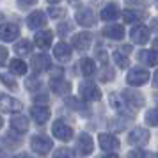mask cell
<instances>
[{"mask_svg": "<svg viewBox=\"0 0 158 158\" xmlns=\"http://www.w3.org/2000/svg\"><path fill=\"white\" fill-rule=\"evenodd\" d=\"M149 80V71L148 69H144V68H131L126 75V82H128L131 87H140L144 85L146 82Z\"/></svg>", "mask_w": 158, "mask_h": 158, "instance_id": "obj_1", "label": "cell"}, {"mask_svg": "<svg viewBox=\"0 0 158 158\" xmlns=\"http://www.w3.org/2000/svg\"><path fill=\"white\" fill-rule=\"evenodd\" d=\"M78 93L84 101H100V98H101L100 87L96 85L94 82H84V84H80Z\"/></svg>", "mask_w": 158, "mask_h": 158, "instance_id": "obj_2", "label": "cell"}, {"mask_svg": "<svg viewBox=\"0 0 158 158\" xmlns=\"http://www.w3.org/2000/svg\"><path fill=\"white\" fill-rule=\"evenodd\" d=\"M30 148H32V151L37 153V155H46V153L52 151L53 142L44 135H34L30 139Z\"/></svg>", "mask_w": 158, "mask_h": 158, "instance_id": "obj_3", "label": "cell"}, {"mask_svg": "<svg viewBox=\"0 0 158 158\" xmlns=\"http://www.w3.org/2000/svg\"><path fill=\"white\" fill-rule=\"evenodd\" d=\"M22 101H18L16 98L9 96V94L0 93V112H7V114H13V112H22Z\"/></svg>", "mask_w": 158, "mask_h": 158, "instance_id": "obj_4", "label": "cell"}, {"mask_svg": "<svg viewBox=\"0 0 158 158\" xmlns=\"http://www.w3.org/2000/svg\"><path fill=\"white\" fill-rule=\"evenodd\" d=\"M128 142L131 144V146H137V148H142V146H146V144L149 142V131L146 128H135L131 130L128 133Z\"/></svg>", "mask_w": 158, "mask_h": 158, "instance_id": "obj_5", "label": "cell"}, {"mask_svg": "<svg viewBox=\"0 0 158 158\" xmlns=\"http://www.w3.org/2000/svg\"><path fill=\"white\" fill-rule=\"evenodd\" d=\"M52 133L55 135V139H59V140H69L73 137V128L68 124V123L64 121H55L53 123V126H52Z\"/></svg>", "mask_w": 158, "mask_h": 158, "instance_id": "obj_6", "label": "cell"}, {"mask_svg": "<svg viewBox=\"0 0 158 158\" xmlns=\"http://www.w3.org/2000/svg\"><path fill=\"white\" fill-rule=\"evenodd\" d=\"M98 144H100V148L103 151H107V153H114V151L119 149V140L115 139L112 133H100L98 135Z\"/></svg>", "mask_w": 158, "mask_h": 158, "instance_id": "obj_7", "label": "cell"}, {"mask_svg": "<svg viewBox=\"0 0 158 158\" xmlns=\"http://www.w3.org/2000/svg\"><path fill=\"white\" fill-rule=\"evenodd\" d=\"M50 87L55 94H60V96H66L68 93H71V84L66 78H62V75H57V77H52L50 78Z\"/></svg>", "mask_w": 158, "mask_h": 158, "instance_id": "obj_8", "label": "cell"}, {"mask_svg": "<svg viewBox=\"0 0 158 158\" xmlns=\"http://www.w3.org/2000/svg\"><path fill=\"white\" fill-rule=\"evenodd\" d=\"M130 37H131V41L135 44H146L149 41V29L146 25H142V23H139V25H135L131 29Z\"/></svg>", "mask_w": 158, "mask_h": 158, "instance_id": "obj_9", "label": "cell"}, {"mask_svg": "<svg viewBox=\"0 0 158 158\" xmlns=\"http://www.w3.org/2000/svg\"><path fill=\"white\" fill-rule=\"evenodd\" d=\"M91 43H93V36H91L89 32H78V34H75V36H73V39H71L73 48H77L78 52L89 50Z\"/></svg>", "mask_w": 158, "mask_h": 158, "instance_id": "obj_10", "label": "cell"}, {"mask_svg": "<svg viewBox=\"0 0 158 158\" xmlns=\"http://www.w3.org/2000/svg\"><path fill=\"white\" fill-rule=\"evenodd\" d=\"M123 98L128 101V105L131 108H140V107H144V103H146L144 96L139 93V91H135V89H124V91H123Z\"/></svg>", "mask_w": 158, "mask_h": 158, "instance_id": "obj_11", "label": "cell"}, {"mask_svg": "<svg viewBox=\"0 0 158 158\" xmlns=\"http://www.w3.org/2000/svg\"><path fill=\"white\" fill-rule=\"evenodd\" d=\"M77 149L82 156H89L94 149V142H93V137L89 133H82L77 140Z\"/></svg>", "mask_w": 158, "mask_h": 158, "instance_id": "obj_12", "label": "cell"}, {"mask_svg": "<svg viewBox=\"0 0 158 158\" xmlns=\"http://www.w3.org/2000/svg\"><path fill=\"white\" fill-rule=\"evenodd\" d=\"M75 20H77V23L82 25V27H93L94 22H96V16H94L93 9L84 7V9H78V11H77Z\"/></svg>", "mask_w": 158, "mask_h": 158, "instance_id": "obj_13", "label": "cell"}, {"mask_svg": "<svg viewBox=\"0 0 158 158\" xmlns=\"http://www.w3.org/2000/svg\"><path fill=\"white\" fill-rule=\"evenodd\" d=\"M20 36V27L16 23H4L0 25V39L2 41H15Z\"/></svg>", "mask_w": 158, "mask_h": 158, "instance_id": "obj_14", "label": "cell"}, {"mask_svg": "<svg viewBox=\"0 0 158 158\" xmlns=\"http://www.w3.org/2000/svg\"><path fill=\"white\" fill-rule=\"evenodd\" d=\"M30 66H32V69L36 73L48 71L52 68V59L48 57V55H44V53H39V55H34V57H32Z\"/></svg>", "mask_w": 158, "mask_h": 158, "instance_id": "obj_15", "label": "cell"}, {"mask_svg": "<svg viewBox=\"0 0 158 158\" xmlns=\"http://www.w3.org/2000/svg\"><path fill=\"white\" fill-rule=\"evenodd\" d=\"M30 128V123H29V117L23 114H16L11 117V130L16 131V133H25L27 130Z\"/></svg>", "mask_w": 158, "mask_h": 158, "instance_id": "obj_16", "label": "cell"}, {"mask_svg": "<svg viewBox=\"0 0 158 158\" xmlns=\"http://www.w3.org/2000/svg\"><path fill=\"white\" fill-rule=\"evenodd\" d=\"M30 115L37 124H44V123L50 119V108L44 107V105H34L30 108Z\"/></svg>", "mask_w": 158, "mask_h": 158, "instance_id": "obj_17", "label": "cell"}, {"mask_svg": "<svg viewBox=\"0 0 158 158\" xmlns=\"http://www.w3.org/2000/svg\"><path fill=\"white\" fill-rule=\"evenodd\" d=\"M46 25V15H44L43 11H34V13H30L27 16V27L32 30L36 29H41Z\"/></svg>", "mask_w": 158, "mask_h": 158, "instance_id": "obj_18", "label": "cell"}, {"mask_svg": "<svg viewBox=\"0 0 158 158\" xmlns=\"http://www.w3.org/2000/svg\"><path fill=\"white\" fill-rule=\"evenodd\" d=\"M53 55H55V59H57L59 62H68L71 59V46L68 43H64V41H60V43L55 44Z\"/></svg>", "mask_w": 158, "mask_h": 158, "instance_id": "obj_19", "label": "cell"}, {"mask_svg": "<svg viewBox=\"0 0 158 158\" xmlns=\"http://www.w3.org/2000/svg\"><path fill=\"white\" fill-rule=\"evenodd\" d=\"M52 39H53L52 30H43V29L39 30V32H36V37H34L36 46H37V48H41V50L50 48V46H52Z\"/></svg>", "mask_w": 158, "mask_h": 158, "instance_id": "obj_20", "label": "cell"}, {"mask_svg": "<svg viewBox=\"0 0 158 158\" xmlns=\"http://www.w3.org/2000/svg\"><path fill=\"white\" fill-rule=\"evenodd\" d=\"M110 107L114 108L115 112H119V114H126V110L130 112V108H128V101L124 100L123 96H119V94H110ZM130 114L133 115V112H130Z\"/></svg>", "mask_w": 158, "mask_h": 158, "instance_id": "obj_21", "label": "cell"}, {"mask_svg": "<svg viewBox=\"0 0 158 158\" xmlns=\"http://www.w3.org/2000/svg\"><path fill=\"white\" fill-rule=\"evenodd\" d=\"M119 15H121V11L117 7V4H107V6L100 11V18L105 20V22H114V20L119 18Z\"/></svg>", "mask_w": 158, "mask_h": 158, "instance_id": "obj_22", "label": "cell"}, {"mask_svg": "<svg viewBox=\"0 0 158 158\" xmlns=\"http://www.w3.org/2000/svg\"><path fill=\"white\" fill-rule=\"evenodd\" d=\"M103 36L108 37V39L121 41L123 37H124V27H123V25H117V23H114V25H108V27H105V29H103Z\"/></svg>", "mask_w": 158, "mask_h": 158, "instance_id": "obj_23", "label": "cell"}, {"mask_svg": "<svg viewBox=\"0 0 158 158\" xmlns=\"http://www.w3.org/2000/svg\"><path fill=\"white\" fill-rule=\"evenodd\" d=\"M137 59L146 66H158V52L156 50H140Z\"/></svg>", "mask_w": 158, "mask_h": 158, "instance_id": "obj_24", "label": "cell"}, {"mask_svg": "<svg viewBox=\"0 0 158 158\" xmlns=\"http://www.w3.org/2000/svg\"><path fill=\"white\" fill-rule=\"evenodd\" d=\"M146 16H148V13H144V11H139V9H126V11L123 13V18H124V22H128V23L142 22Z\"/></svg>", "mask_w": 158, "mask_h": 158, "instance_id": "obj_25", "label": "cell"}, {"mask_svg": "<svg viewBox=\"0 0 158 158\" xmlns=\"http://www.w3.org/2000/svg\"><path fill=\"white\" fill-rule=\"evenodd\" d=\"M80 71H82L84 77H93L96 73V64H94L93 59L82 57V60H80Z\"/></svg>", "mask_w": 158, "mask_h": 158, "instance_id": "obj_26", "label": "cell"}, {"mask_svg": "<svg viewBox=\"0 0 158 158\" xmlns=\"http://www.w3.org/2000/svg\"><path fill=\"white\" fill-rule=\"evenodd\" d=\"M15 52L18 55H30L32 53V43L29 39H22L15 44Z\"/></svg>", "mask_w": 158, "mask_h": 158, "instance_id": "obj_27", "label": "cell"}, {"mask_svg": "<svg viewBox=\"0 0 158 158\" xmlns=\"http://www.w3.org/2000/svg\"><path fill=\"white\" fill-rule=\"evenodd\" d=\"M9 69H11V73H15V75H25L27 73V64L23 60H20V59H13L9 62Z\"/></svg>", "mask_w": 158, "mask_h": 158, "instance_id": "obj_28", "label": "cell"}, {"mask_svg": "<svg viewBox=\"0 0 158 158\" xmlns=\"http://www.w3.org/2000/svg\"><path fill=\"white\" fill-rule=\"evenodd\" d=\"M112 59H114V62L117 64L119 69H126L128 64H130L128 57H126V55H123V52H114V53H112Z\"/></svg>", "mask_w": 158, "mask_h": 158, "instance_id": "obj_29", "label": "cell"}, {"mask_svg": "<svg viewBox=\"0 0 158 158\" xmlns=\"http://www.w3.org/2000/svg\"><path fill=\"white\" fill-rule=\"evenodd\" d=\"M68 105H71L73 108H77V110H78L82 115H84V114L89 115V108L85 107V103H84L82 100H77V98H69V100H68Z\"/></svg>", "mask_w": 158, "mask_h": 158, "instance_id": "obj_30", "label": "cell"}, {"mask_svg": "<svg viewBox=\"0 0 158 158\" xmlns=\"http://www.w3.org/2000/svg\"><path fill=\"white\" fill-rule=\"evenodd\" d=\"M25 87H27V91H30V93H36V91L41 89V82H39L37 77H29L27 82H25Z\"/></svg>", "mask_w": 158, "mask_h": 158, "instance_id": "obj_31", "label": "cell"}, {"mask_svg": "<svg viewBox=\"0 0 158 158\" xmlns=\"http://www.w3.org/2000/svg\"><path fill=\"white\" fill-rule=\"evenodd\" d=\"M0 82L4 84V85H7L9 89H13V91H18V85H16V80L7 75V73H0Z\"/></svg>", "mask_w": 158, "mask_h": 158, "instance_id": "obj_32", "label": "cell"}, {"mask_svg": "<svg viewBox=\"0 0 158 158\" xmlns=\"http://www.w3.org/2000/svg\"><path fill=\"white\" fill-rule=\"evenodd\" d=\"M146 123L149 126H158V108H151L146 112Z\"/></svg>", "mask_w": 158, "mask_h": 158, "instance_id": "obj_33", "label": "cell"}, {"mask_svg": "<svg viewBox=\"0 0 158 158\" xmlns=\"http://www.w3.org/2000/svg\"><path fill=\"white\" fill-rule=\"evenodd\" d=\"M53 158H75V153L69 148H57L53 153Z\"/></svg>", "mask_w": 158, "mask_h": 158, "instance_id": "obj_34", "label": "cell"}, {"mask_svg": "<svg viewBox=\"0 0 158 158\" xmlns=\"http://www.w3.org/2000/svg\"><path fill=\"white\" fill-rule=\"evenodd\" d=\"M46 13H48L50 18H53V20H60V18H64L66 16V9H62V7H50Z\"/></svg>", "mask_w": 158, "mask_h": 158, "instance_id": "obj_35", "label": "cell"}, {"mask_svg": "<svg viewBox=\"0 0 158 158\" xmlns=\"http://www.w3.org/2000/svg\"><path fill=\"white\" fill-rule=\"evenodd\" d=\"M6 142H7L9 146H13V148H18V146L22 144V139H20L18 135H15V133H13V130H11L7 135H6Z\"/></svg>", "mask_w": 158, "mask_h": 158, "instance_id": "obj_36", "label": "cell"}, {"mask_svg": "<svg viewBox=\"0 0 158 158\" xmlns=\"http://www.w3.org/2000/svg\"><path fill=\"white\" fill-rule=\"evenodd\" d=\"M128 158H149V153H146V151H140L139 149H133L128 153Z\"/></svg>", "mask_w": 158, "mask_h": 158, "instance_id": "obj_37", "label": "cell"}, {"mask_svg": "<svg viewBox=\"0 0 158 158\" xmlns=\"http://www.w3.org/2000/svg\"><path fill=\"white\" fill-rule=\"evenodd\" d=\"M112 78H114V71L108 69V68H105V69L101 71V75H100V80L101 82H108V80H112Z\"/></svg>", "mask_w": 158, "mask_h": 158, "instance_id": "obj_38", "label": "cell"}, {"mask_svg": "<svg viewBox=\"0 0 158 158\" xmlns=\"http://www.w3.org/2000/svg\"><path fill=\"white\" fill-rule=\"evenodd\" d=\"M71 25H69V23H62V25H59V34H60V36H66V34H68V32H71Z\"/></svg>", "mask_w": 158, "mask_h": 158, "instance_id": "obj_39", "label": "cell"}, {"mask_svg": "<svg viewBox=\"0 0 158 158\" xmlns=\"http://www.w3.org/2000/svg\"><path fill=\"white\" fill-rule=\"evenodd\" d=\"M6 60H7V48L0 44V66L6 64Z\"/></svg>", "mask_w": 158, "mask_h": 158, "instance_id": "obj_40", "label": "cell"}, {"mask_svg": "<svg viewBox=\"0 0 158 158\" xmlns=\"http://www.w3.org/2000/svg\"><path fill=\"white\" fill-rule=\"evenodd\" d=\"M108 124H110V126H112V124H114V128L115 130H123L124 128V121H117V119H110V123H108Z\"/></svg>", "mask_w": 158, "mask_h": 158, "instance_id": "obj_41", "label": "cell"}, {"mask_svg": "<svg viewBox=\"0 0 158 158\" xmlns=\"http://www.w3.org/2000/svg\"><path fill=\"white\" fill-rule=\"evenodd\" d=\"M18 2H20V6H22V7H30V6L37 4V0H18Z\"/></svg>", "mask_w": 158, "mask_h": 158, "instance_id": "obj_42", "label": "cell"}, {"mask_svg": "<svg viewBox=\"0 0 158 158\" xmlns=\"http://www.w3.org/2000/svg\"><path fill=\"white\" fill-rule=\"evenodd\" d=\"M98 53V59H100L103 64H107V53H105V50H100V52H96Z\"/></svg>", "mask_w": 158, "mask_h": 158, "instance_id": "obj_43", "label": "cell"}, {"mask_svg": "<svg viewBox=\"0 0 158 158\" xmlns=\"http://www.w3.org/2000/svg\"><path fill=\"white\" fill-rule=\"evenodd\" d=\"M34 100H36L37 101V103H39V101H43V103H44V101H46V100H48V96H46V94H41V96H39V94H37V96H36V98H34Z\"/></svg>", "mask_w": 158, "mask_h": 158, "instance_id": "obj_44", "label": "cell"}, {"mask_svg": "<svg viewBox=\"0 0 158 158\" xmlns=\"http://www.w3.org/2000/svg\"><path fill=\"white\" fill-rule=\"evenodd\" d=\"M153 85L158 87V69L155 71V75H153Z\"/></svg>", "mask_w": 158, "mask_h": 158, "instance_id": "obj_45", "label": "cell"}, {"mask_svg": "<svg viewBox=\"0 0 158 158\" xmlns=\"http://www.w3.org/2000/svg\"><path fill=\"white\" fill-rule=\"evenodd\" d=\"M13 158H34L32 155H27V153H22V155H15Z\"/></svg>", "mask_w": 158, "mask_h": 158, "instance_id": "obj_46", "label": "cell"}, {"mask_svg": "<svg viewBox=\"0 0 158 158\" xmlns=\"http://www.w3.org/2000/svg\"><path fill=\"white\" fill-rule=\"evenodd\" d=\"M151 27H153V30H156L158 32V18H155V20L151 22Z\"/></svg>", "mask_w": 158, "mask_h": 158, "instance_id": "obj_47", "label": "cell"}, {"mask_svg": "<svg viewBox=\"0 0 158 158\" xmlns=\"http://www.w3.org/2000/svg\"><path fill=\"white\" fill-rule=\"evenodd\" d=\"M101 158H119L117 155H114V153H110V155H103Z\"/></svg>", "mask_w": 158, "mask_h": 158, "instance_id": "obj_48", "label": "cell"}, {"mask_svg": "<svg viewBox=\"0 0 158 158\" xmlns=\"http://www.w3.org/2000/svg\"><path fill=\"white\" fill-rule=\"evenodd\" d=\"M130 50H131V46H123V48H121V52H126V53H128Z\"/></svg>", "mask_w": 158, "mask_h": 158, "instance_id": "obj_49", "label": "cell"}, {"mask_svg": "<svg viewBox=\"0 0 158 158\" xmlns=\"http://www.w3.org/2000/svg\"><path fill=\"white\" fill-rule=\"evenodd\" d=\"M2 126H4V119H2V115H0V130H2Z\"/></svg>", "mask_w": 158, "mask_h": 158, "instance_id": "obj_50", "label": "cell"}, {"mask_svg": "<svg viewBox=\"0 0 158 158\" xmlns=\"http://www.w3.org/2000/svg\"><path fill=\"white\" fill-rule=\"evenodd\" d=\"M126 2H128V4H137L139 0H126Z\"/></svg>", "mask_w": 158, "mask_h": 158, "instance_id": "obj_51", "label": "cell"}, {"mask_svg": "<svg viewBox=\"0 0 158 158\" xmlns=\"http://www.w3.org/2000/svg\"><path fill=\"white\" fill-rule=\"evenodd\" d=\"M0 158H4V149H2V146H0Z\"/></svg>", "mask_w": 158, "mask_h": 158, "instance_id": "obj_52", "label": "cell"}, {"mask_svg": "<svg viewBox=\"0 0 158 158\" xmlns=\"http://www.w3.org/2000/svg\"><path fill=\"white\" fill-rule=\"evenodd\" d=\"M48 2H50V4H59L60 0H48Z\"/></svg>", "mask_w": 158, "mask_h": 158, "instance_id": "obj_53", "label": "cell"}, {"mask_svg": "<svg viewBox=\"0 0 158 158\" xmlns=\"http://www.w3.org/2000/svg\"><path fill=\"white\" fill-rule=\"evenodd\" d=\"M155 100H156V103H158V93H156V94H155Z\"/></svg>", "mask_w": 158, "mask_h": 158, "instance_id": "obj_54", "label": "cell"}, {"mask_svg": "<svg viewBox=\"0 0 158 158\" xmlns=\"http://www.w3.org/2000/svg\"><path fill=\"white\" fill-rule=\"evenodd\" d=\"M153 158H158V153H156V155H155V156H153Z\"/></svg>", "mask_w": 158, "mask_h": 158, "instance_id": "obj_55", "label": "cell"}, {"mask_svg": "<svg viewBox=\"0 0 158 158\" xmlns=\"http://www.w3.org/2000/svg\"><path fill=\"white\" fill-rule=\"evenodd\" d=\"M156 4H158V0H156Z\"/></svg>", "mask_w": 158, "mask_h": 158, "instance_id": "obj_56", "label": "cell"}]
</instances>
